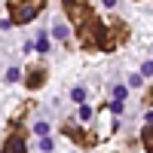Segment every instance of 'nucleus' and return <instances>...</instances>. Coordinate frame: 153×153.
Wrapping results in <instances>:
<instances>
[{"label": "nucleus", "mask_w": 153, "mask_h": 153, "mask_svg": "<svg viewBox=\"0 0 153 153\" xmlns=\"http://www.w3.org/2000/svg\"><path fill=\"white\" fill-rule=\"evenodd\" d=\"M65 135H68V138H74V141L80 144V147H86V144H89V135H83V132L76 129V126H71V123L65 126Z\"/></svg>", "instance_id": "obj_6"}, {"label": "nucleus", "mask_w": 153, "mask_h": 153, "mask_svg": "<svg viewBox=\"0 0 153 153\" xmlns=\"http://www.w3.org/2000/svg\"><path fill=\"white\" fill-rule=\"evenodd\" d=\"M113 95H117L113 101H120V104H123V98H126V86H117V89H113Z\"/></svg>", "instance_id": "obj_15"}, {"label": "nucleus", "mask_w": 153, "mask_h": 153, "mask_svg": "<svg viewBox=\"0 0 153 153\" xmlns=\"http://www.w3.org/2000/svg\"><path fill=\"white\" fill-rule=\"evenodd\" d=\"M71 98H74V101H83V98H86V89H80V86H76L74 92H71Z\"/></svg>", "instance_id": "obj_14"}, {"label": "nucleus", "mask_w": 153, "mask_h": 153, "mask_svg": "<svg viewBox=\"0 0 153 153\" xmlns=\"http://www.w3.org/2000/svg\"><path fill=\"white\" fill-rule=\"evenodd\" d=\"M19 76H22V74H19V68H9V71H6V80H9V83H16Z\"/></svg>", "instance_id": "obj_13"}, {"label": "nucleus", "mask_w": 153, "mask_h": 153, "mask_svg": "<svg viewBox=\"0 0 153 153\" xmlns=\"http://www.w3.org/2000/svg\"><path fill=\"white\" fill-rule=\"evenodd\" d=\"M141 76H153V61H144L141 65Z\"/></svg>", "instance_id": "obj_12"}, {"label": "nucleus", "mask_w": 153, "mask_h": 153, "mask_svg": "<svg viewBox=\"0 0 153 153\" xmlns=\"http://www.w3.org/2000/svg\"><path fill=\"white\" fill-rule=\"evenodd\" d=\"M34 49H40V52H46V49H49V34L46 31H40V37H37V46Z\"/></svg>", "instance_id": "obj_9"}, {"label": "nucleus", "mask_w": 153, "mask_h": 153, "mask_svg": "<svg viewBox=\"0 0 153 153\" xmlns=\"http://www.w3.org/2000/svg\"><path fill=\"white\" fill-rule=\"evenodd\" d=\"M68 34H71V31H68V25H65V22H58L55 28H52V37H55V40H68Z\"/></svg>", "instance_id": "obj_8"}, {"label": "nucleus", "mask_w": 153, "mask_h": 153, "mask_svg": "<svg viewBox=\"0 0 153 153\" xmlns=\"http://www.w3.org/2000/svg\"><path fill=\"white\" fill-rule=\"evenodd\" d=\"M43 83H46V71H43L40 65L28 68V74H25V86H28V89H40Z\"/></svg>", "instance_id": "obj_4"}, {"label": "nucleus", "mask_w": 153, "mask_h": 153, "mask_svg": "<svg viewBox=\"0 0 153 153\" xmlns=\"http://www.w3.org/2000/svg\"><path fill=\"white\" fill-rule=\"evenodd\" d=\"M65 12H68V19L74 22V25H83L86 22H92L95 16H92V6L86 3V0H65Z\"/></svg>", "instance_id": "obj_3"}, {"label": "nucleus", "mask_w": 153, "mask_h": 153, "mask_svg": "<svg viewBox=\"0 0 153 153\" xmlns=\"http://www.w3.org/2000/svg\"><path fill=\"white\" fill-rule=\"evenodd\" d=\"M141 144H144L147 153H153V126H144L141 129Z\"/></svg>", "instance_id": "obj_7"}, {"label": "nucleus", "mask_w": 153, "mask_h": 153, "mask_svg": "<svg viewBox=\"0 0 153 153\" xmlns=\"http://www.w3.org/2000/svg\"><path fill=\"white\" fill-rule=\"evenodd\" d=\"M80 120H83V123L92 120V107H86V104H83V107H80Z\"/></svg>", "instance_id": "obj_11"}, {"label": "nucleus", "mask_w": 153, "mask_h": 153, "mask_svg": "<svg viewBox=\"0 0 153 153\" xmlns=\"http://www.w3.org/2000/svg\"><path fill=\"white\" fill-rule=\"evenodd\" d=\"M80 43L86 49H104L107 46V28H104V22H101V19L86 22L80 28Z\"/></svg>", "instance_id": "obj_2"}, {"label": "nucleus", "mask_w": 153, "mask_h": 153, "mask_svg": "<svg viewBox=\"0 0 153 153\" xmlns=\"http://www.w3.org/2000/svg\"><path fill=\"white\" fill-rule=\"evenodd\" d=\"M101 3H104L107 9H113V6H117V0H101Z\"/></svg>", "instance_id": "obj_17"}, {"label": "nucleus", "mask_w": 153, "mask_h": 153, "mask_svg": "<svg viewBox=\"0 0 153 153\" xmlns=\"http://www.w3.org/2000/svg\"><path fill=\"white\" fill-rule=\"evenodd\" d=\"M34 132L40 135V138H46V132H49V123H46V120H43V123H37V126H34Z\"/></svg>", "instance_id": "obj_10"}, {"label": "nucleus", "mask_w": 153, "mask_h": 153, "mask_svg": "<svg viewBox=\"0 0 153 153\" xmlns=\"http://www.w3.org/2000/svg\"><path fill=\"white\" fill-rule=\"evenodd\" d=\"M0 153H28V147H25V138H22V135H12L9 141L0 147Z\"/></svg>", "instance_id": "obj_5"}, {"label": "nucleus", "mask_w": 153, "mask_h": 153, "mask_svg": "<svg viewBox=\"0 0 153 153\" xmlns=\"http://www.w3.org/2000/svg\"><path fill=\"white\" fill-rule=\"evenodd\" d=\"M144 120H147V126H153V113H147V117H144Z\"/></svg>", "instance_id": "obj_18"}, {"label": "nucleus", "mask_w": 153, "mask_h": 153, "mask_svg": "<svg viewBox=\"0 0 153 153\" xmlns=\"http://www.w3.org/2000/svg\"><path fill=\"white\" fill-rule=\"evenodd\" d=\"M40 147H43V150H46V153H49V150H52V147H55V144H52V141H49V138H43V141H40Z\"/></svg>", "instance_id": "obj_16"}, {"label": "nucleus", "mask_w": 153, "mask_h": 153, "mask_svg": "<svg viewBox=\"0 0 153 153\" xmlns=\"http://www.w3.org/2000/svg\"><path fill=\"white\" fill-rule=\"evenodd\" d=\"M46 9V0H9V16L16 25H31Z\"/></svg>", "instance_id": "obj_1"}]
</instances>
